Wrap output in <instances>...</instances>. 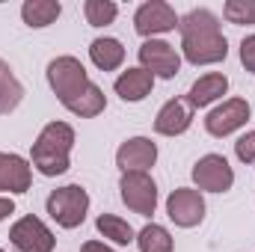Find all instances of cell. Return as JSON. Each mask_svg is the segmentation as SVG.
<instances>
[{
	"mask_svg": "<svg viewBox=\"0 0 255 252\" xmlns=\"http://www.w3.org/2000/svg\"><path fill=\"white\" fill-rule=\"evenodd\" d=\"M151 89H154V77H151L145 68H139V65L125 68V71L116 77V83H113V92H116L125 104H139V101H145V98L151 95Z\"/></svg>",
	"mask_w": 255,
	"mask_h": 252,
	"instance_id": "cell-16",
	"label": "cell"
},
{
	"mask_svg": "<svg viewBox=\"0 0 255 252\" xmlns=\"http://www.w3.org/2000/svg\"><path fill=\"white\" fill-rule=\"evenodd\" d=\"M24 101V83L15 77L12 65L0 57V116H9Z\"/></svg>",
	"mask_w": 255,
	"mask_h": 252,
	"instance_id": "cell-20",
	"label": "cell"
},
{
	"mask_svg": "<svg viewBox=\"0 0 255 252\" xmlns=\"http://www.w3.org/2000/svg\"><path fill=\"white\" fill-rule=\"evenodd\" d=\"M9 214H15V202L12 196H0V223L9 220Z\"/></svg>",
	"mask_w": 255,
	"mask_h": 252,
	"instance_id": "cell-28",
	"label": "cell"
},
{
	"mask_svg": "<svg viewBox=\"0 0 255 252\" xmlns=\"http://www.w3.org/2000/svg\"><path fill=\"white\" fill-rule=\"evenodd\" d=\"M205 196L196 187H175L166 196V217L178 229H196L205 220Z\"/></svg>",
	"mask_w": 255,
	"mask_h": 252,
	"instance_id": "cell-11",
	"label": "cell"
},
{
	"mask_svg": "<svg viewBox=\"0 0 255 252\" xmlns=\"http://www.w3.org/2000/svg\"><path fill=\"white\" fill-rule=\"evenodd\" d=\"M235 157L247 166H255V130H247L235 142Z\"/></svg>",
	"mask_w": 255,
	"mask_h": 252,
	"instance_id": "cell-26",
	"label": "cell"
},
{
	"mask_svg": "<svg viewBox=\"0 0 255 252\" xmlns=\"http://www.w3.org/2000/svg\"><path fill=\"white\" fill-rule=\"evenodd\" d=\"M250 119H253V107H250L247 98H226V101H220L217 107L208 110V116H205V130H208L211 136L223 139V136L238 133Z\"/></svg>",
	"mask_w": 255,
	"mask_h": 252,
	"instance_id": "cell-6",
	"label": "cell"
},
{
	"mask_svg": "<svg viewBox=\"0 0 255 252\" xmlns=\"http://www.w3.org/2000/svg\"><path fill=\"white\" fill-rule=\"evenodd\" d=\"M226 92H229V77L223 71H208V74H202L190 86V92H187L184 101L190 104L193 110H205V107L223 101Z\"/></svg>",
	"mask_w": 255,
	"mask_h": 252,
	"instance_id": "cell-15",
	"label": "cell"
},
{
	"mask_svg": "<svg viewBox=\"0 0 255 252\" xmlns=\"http://www.w3.org/2000/svg\"><path fill=\"white\" fill-rule=\"evenodd\" d=\"M48 86H51V92L60 98V104L65 101H71L80 89H86L89 86V71H86V65L80 63L77 57H54L51 63H48Z\"/></svg>",
	"mask_w": 255,
	"mask_h": 252,
	"instance_id": "cell-3",
	"label": "cell"
},
{
	"mask_svg": "<svg viewBox=\"0 0 255 252\" xmlns=\"http://www.w3.org/2000/svg\"><path fill=\"white\" fill-rule=\"evenodd\" d=\"M9 244L18 252H54L57 238H54V232H51L39 217L27 214V217H21V220L12 223V229H9Z\"/></svg>",
	"mask_w": 255,
	"mask_h": 252,
	"instance_id": "cell-10",
	"label": "cell"
},
{
	"mask_svg": "<svg viewBox=\"0 0 255 252\" xmlns=\"http://www.w3.org/2000/svg\"><path fill=\"white\" fill-rule=\"evenodd\" d=\"M136 250L139 252H175V238L166 226L148 223L136 232Z\"/></svg>",
	"mask_w": 255,
	"mask_h": 252,
	"instance_id": "cell-22",
	"label": "cell"
},
{
	"mask_svg": "<svg viewBox=\"0 0 255 252\" xmlns=\"http://www.w3.org/2000/svg\"><path fill=\"white\" fill-rule=\"evenodd\" d=\"M190 125H193V107L184 98H169L154 116V133H160V136H181V133L190 130Z\"/></svg>",
	"mask_w": 255,
	"mask_h": 252,
	"instance_id": "cell-14",
	"label": "cell"
},
{
	"mask_svg": "<svg viewBox=\"0 0 255 252\" xmlns=\"http://www.w3.org/2000/svg\"><path fill=\"white\" fill-rule=\"evenodd\" d=\"M80 252H116L113 247H107L104 241H86L83 247H80Z\"/></svg>",
	"mask_w": 255,
	"mask_h": 252,
	"instance_id": "cell-29",
	"label": "cell"
},
{
	"mask_svg": "<svg viewBox=\"0 0 255 252\" xmlns=\"http://www.w3.org/2000/svg\"><path fill=\"white\" fill-rule=\"evenodd\" d=\"M0 252H6V250H0Z\"/></svg>",
	"mask_w": 255,
	"mask_h": 252,
	"instance_id": "cell-30",
	"label": "cell"
},
{
	"mask_svg": "<svg viewBox=\"0 0 255 252\" xmlns=\"http://www.w3.org/2000/svg\"><path fill=\"white\" fill-rule=\"evenodd\" d=\"M181 60H187L190 65H217L229 57V39L220 33H190L181 36Z\"/></svg>",
	"mask_w": 255,
	"mask_h": 252,
	"instance_id": "cell-7",
	"label": "cell"
},
{
	"mask_svg": "<svg viewBox=\"0 0 255 252\" xmlns=\"http://www.w3.org/2000/svg\"><path fill=\"white\" fill-rule=\"evenodd\" d=\"M71 148H74V127L68 122H48L30 148V166L45 178H57L71 166Z\"/></svg>",
	"mask_w": 255,
	"mask_h": 252,
	"instance_id": "cell-1",
	"label": "cell"
},
{
	"mask_svg": "<svg viewBox=\"0 0 255 252\" xmlns=\"http://www.w3.org/2000/svg\"><path fill=\"white\" fill-rule=\"evenodd\" d=\"M89 60L98 71H119L125 63V45L113 36H98L89 45Z\"/></svg>",
	"mask_w": 255,
	"mask_h": 252,
	"instance_id": "cell-18",
	"label": "cell"
},
{
	"mask_svg": "<svg viewBox=\"0 0 255 252\" xmlns=\"http://www.w3.org/2000/svg\"><path fill=\"white\" fill-rule=\"evenodd\" d=\"M139 68H145L154 80H172L181 71V51L175 45H169L166 39H145L136 51Z\"/></svg>",
	"mask_w": 255,
	"mask_h": 252,
	"instance_id": "cell-4",
	"label": "cell"
},
{
	"mask_svg": "<svg viewBox=\"0 0 255 252\" xmlns=\"http://www.w3.org/2000/svg\"><path fill=\"white\" fill-rule=\"evenodd\" d=\"M83 15H86V24L89 27H107V24L116 21L119 6L113 0H86L83 3Z\"/></svg>",
	"mask_w": 255,
	"mask_h": 252,
	"instance_id": "cell-24",
	"label": "cell"
},
{
	"mask_svg": "<svg viewBox=\"0 0 255 252\" xmlns=\"http://www.w3.org/2000/svg\"><path fill=\"white\" fill-rule=\"evenodd\" d=\"M190 178L199 193H229L235 187V169L223 154H205L193 163Z\"/></svg>",
	"mask_w": 255,
	"mask_h": 252,
	"instance_id": "cell-8",
	"label": "cell"
},
{
	"mask_svg": "<svg viewBox=\"0 0 255 252\" xmlns=\"http://www.w3.org/2000/svg\"><path fill=\"white\" fill-rule=\"evenodd\" d=\"M95 229H98V235H101L104 241H110V244H116V247H130V244H136V232L130 229V223L122 220V217H116V214H98Z\"/></svg>",
	"mask_w": 255,
	"mask_h": 252,
	"instance_id": "cell-21",
	"label": "cell"
},
{
	"mask_svg": "<svg viewBox=\"0 0 255 252\" xmlns=\"http://www.w3.org/2000/svg\"><path fill=\"white\" fill-rule=\"evenodd\" d=\"M241 65L250 71V74H255V33L253 36H244V42H241Z\"/></svg>",
	"mask_w": 255,
	"mask_h": 252,
	"instance_id": "cell-27",
	"label": "cell"
},
{
	"mask_svg": "<svg viewBox=\"0 0 255 252\" xmlns=\"http://www.w3.org/2000/svg\"><path fill=\"white\" fill-rule=\"evenodd\" d=\"M157 163V145L148 136H130L116 148V166L122 172H148Z\"/></svg>",
	"mask_w": 255,
	"mask_h": 252,
	"instance_id": "cell-12",
	"label": "cell"
},
{
	"mask_svg": "<svg viewBox=\"0 0 255 252\" xmlns=\"http://www.w3.org/2000/svg\"><path fill=\"white\" fill-rule=\"evenodd\" d=\"M33 184V166L15 151H0V193L21 196Z\"/></svg>",
	"mask_w": 255,
	"mask_h": 252,
	"instance_id": "cell-13",
	"label": "cell"
},
{
	"mask_svg": "<svg viewBox=\"0 0 255 252\" xmlns=\"http://www.w3.org/2000/svg\"><path fill=\"white\" fill-rule=\"evenodd\" d=\"M63 107L71 116H77V119H95V116H101L107 110V95H104V89L98 83L89 80V86L80 89L71 101H65Z\"/></svg>",
	"mask_w": 255,
	"mask_h": 252,
	"instance_id": "cell-17",
	"label": "cell"
},
{
	"mask_svg": "<svg viewBox=\"0 0 255 252\" xmlns=\"http://www.w3.org/2000/svg\"><path fill=\"white\" fill-rule=\"evenodd\" d=\"M223 18L235 27H255V0H229L223 6Z\"/></svg>",
	"mask_w": 255,
	"mask_h": 252,
	"instance_id": "cell-25",
	"label": "cell"
},
{
	"mask_svg": "<svg viewBox=\"0 0 255 252\" xmlns=\"http://www.w3.org/2000/svg\"><path fill=\"white\" fill-rule=\"evenodd\" d=\"M119 196H122V202L130 214L151 217L157 211V184L148 172H122Z\"/></svg>",
	"mask_w": 255,
	"mask_h": 252,
	"instance_id": "cell-5",
	"label": "cell"
},
{
	"mask_svg": "<svg viewBox=\"0 0 255 252\" xmlns=\"http://www.w3.org/2000/svg\"><path fill=\"white\" fill-rule=\"evenodd\" d=\"M45 211L48 217L60 226V229H77L86 223V214H89V193L80 187V184H63V187L51 190L48 202H45Z\"/></svg>",
	"mask_w": 255,
	"mask_h": 252,
	"instance_id": "cell-2",
	"label": "cell"
},
{
	"mask_svg": "<svg viewBox=\"0 0 255 252\" xmlns=\"http://www.w3.org/2000/svg\"><path fill=\"white\" fill-rule=\"evenodd\" d=\"M178 33H220V15H214L211 9H190L187 15L178 18Z\"/></svg>",
	"mask_w": 255,
	"mask_h": 252,
	"instance_id": "cell-23",
	"label": "cell"
},
{
	"mask_svg": "<svg viewBox=\"0 0 255 252\" xmlns=\"http://www.w3.org/2000/svg\"><path fill=\"white\" fill-rule=\"evenodd\" d=\"M133 30L142 39H160L163 33L178 30V15L169 3L163 0H145L136 12H133Z\"/></svg>",
	"mask_w": 255,
	"mask_h": 252,
	"instance_id": "cell-9",
	"label": "cell"
},
{
	"mask_svg": "<svg viewBox=\"0 0 255 252\" xmlns=\"http://www.w3.org/2000/svg\"><path fill=\"white\" fill-rule=\"evenodd\" d=\"M60 15H63L60 0H24V6H21V21L30 30H45V27L57 24Z\"/></svg>",
	"mask_w": 255,
	"mask_h": 252,
	"instance_id": "cell-19",
	"label": "cell"
}]
</instances>
